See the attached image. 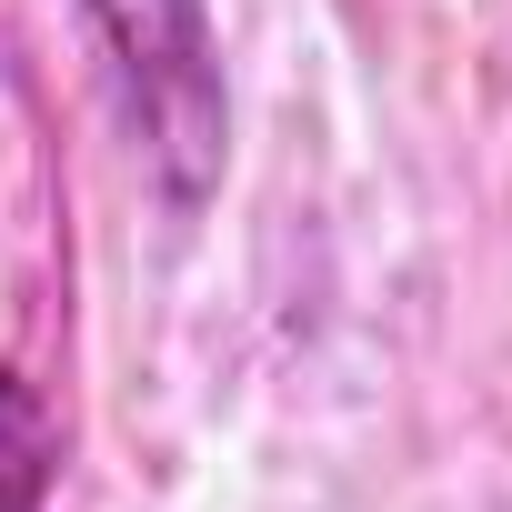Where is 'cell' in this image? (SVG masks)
<instances>
[{
  "instance_id": "1",
  "label": "cell",
  "mask_w": 512,
  "mask_h": 512,
  "mask_svg": "<svg viewBox=\"0 0 512 512\" xmlns=\"http://www.w3.org/2000/svg\"><path fill=\"white\" fill-rule=\"evenodd\" d=\"M101 21L151 151L171 161V191H201L221 161V71H211V21L201 0H81Z\"/></svg>"
},
{
  "instance_id": "2",
  "label": "cell",
  "mask_w": 512,
  "mask_h": 512,
  "mask_svg": "<svg viewBox=\"0 0 512 512\" xmlns=\"http://www.w3.org/2000/svg\"><path fill=\"white\" fill-rule=\"evenodd\" d=\"M51 482V422L21 382H0V512H31Z\"/></svg>"
}]
</instances>
